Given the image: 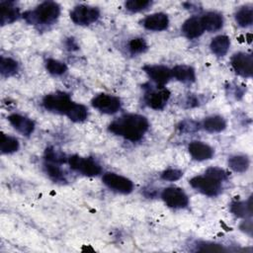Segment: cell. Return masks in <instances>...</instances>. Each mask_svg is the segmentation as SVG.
<instances>
[{
	"mask_svg": "<svg viewBox=\"0 0 253 253\" xmlns=\"http://www.w3.org/2000/svg\"><path fill=\"white\" fill-rule=\"evenodd\" d=\"M0 8L2 25L14 22L19 16L18 9L15 6H13V4L10 2H1Z\"/></svg>",
	"mask_w": 253,
	"mask_h": 253,
	"instance_id": "d6986e66",
	"label": "cell"
},
{
	"mask_svg": "<svg viewBox=\"0 0 253 253\" xmlns=\"http://www.w3.org/2000/svg\"><path fill=\"white\" fill-rule=\"evenodd\" d=\"M151 4L148 0H129L126 2V7L131 12H139L146 9Z\"/></svg>",
	"mask_w": 253,
	"mask_h": 253,
	"instance_id": "f1b7e54d",
	"label": "cell"
},
{
	"mask_svg": "<svg viewBox=\"0 0 253 253\" xmlns=\"http://www.w3.org/2000/svg\"><path fill=\"white\" fill-rule=\"evenodd\" d=\"M45 66H46V69L48 70V72H50L51 74H54V75L63 74L67 69L66 65L63 62H60L55 59H47Z\"/></svg>",
	"mask_w": 253,
	"mask_h": 253,
	"instance_id": "4316f807",
	"label": "cell"
},
{
	"mask_svg": "<svg viewBox=\"0 0 253 253\" xmlns=\"http://www.w3.org/2000/svg\"><path fill=\"white\" fill-rule=\"evenodd\" d=\"M226 126L225 121L219 116L209 117L204 121V127L210 132H219Z\"/></svg>",
	"mask_w": 253,
	"mask_h": 253,
	"instance_id": "44dd1931",
	"label": "cell"
},
{
	"mask_svg": "<svg viewBox=\"0 0 253 253\" xmlns=\"http://www.w3.org/2000/svg\"><path fill=\"white\" fill-rule=\"evenodd\" d=\"M168 17L163 13L151 14L143 20V26L150 31H163L168 27Z\"/></svg>",
	"mask_w": 253,
	"mask_h": 253,
	"instance_id": "5bb4252c",
	"label": "cell"
},
{
	"mask_svg": "<svg viewBox=\"0 0 253 253\" xmlns=\"http://www.w3.org/2000/svg\"><path fill=\"white\" fill-rule=\"evenodd\" d=\"M236 22L241 27H248L253 22V10L251 7H242L235 15Z\"/></svg>",
	"mask_w": 253,
	"mask_h": 253,
	"instance_id": "603a6c76",
	"label": "cell"
},
{
	"mask_svg": "<svg viewBox=\"0 0 253 253\" xmlns=\"http://www.w3.org/2000/svg\"><path fill=\"white\" fill-rule=\"evenodd\" d=\"M229 45L230 41L226 36H217L212 39L211 42V49L215 55L222 56L227 52Z\"/></svg>",
	"mask_w": 253,
	"mask_h": 253,
	"instance_id": "ffe728a7",
	"label": "cell"
},
{
	"mask_svg": "<svg viewBox=\"0 0 253 253\" xmlns=\"http://www.w3.org/2000/svg\"><path fill=\"white\" fill-rule=\"evenodd\" d=\"M172 76L182 82H191L195 80V70L188 65H177L172 70Z\"/></svg>",
	"mask_w": 253,
	"mask_h": 253,
	"instance_id": "ac0fdd59",
	"label": "cell"
},
{
	"mask_svg": "<svg viewBox=\"0 0 253 253\" xmlns=\"http://www.w3.org/2000/svg\"><path fill=\"white\" fill-rule=\"evenodd\" d=\"M201 251H222L223 248L217 244H204L200 248Z\"/></svg>",
	"mask_w": 253,
	"mask_h": 253,
	"instance_id": "836d02e7",
	"label": "cell"
},
{
	"mask_svg": "<svg viewBox=\"0 0 253 253\" xmlns=\"http://www.w3.org/2000/svg\"><path fill=\"white\" fill-rule=\"evenodd\" d=\"M19 148V142L16 138L1 134V140H0V149L2 153H12L17 151Z\"/></svg>",
	"mask_w": 253,
	"mask_h": 253,
	"instance_id": "d4e9b609",
	"label": "cell"
},
{
	"mask_svg": "<svg viewBox=\"0 0 253 253\" xmlns=\"http://www.w3.org/2000/svg\"><path fill=\"white\" fill-rule=\"evenodd\" d=\"M43 106L46 110L58 114H67L74 102H72L68 95L63 93L49 94L43 98Z\"/></svg>",
	"mask_w": 253,
	"mask_h": 253,
	"instance_id": "3957f363",
	"label": "cell"
},
{
	"mask_svg": "<svg viewBox=\"0 0 253 253\" xmlns=\"http://www.w3.org/2000/svg\"><path fill=\"white\" fill-rule=\"evenodd\" d=\"M0 70L1 73L5 76L13 75L18 70V64L15 60L9 57H1L0 60Z\"/></svg>",
	"mask_w": 253,
	"mask_h": 253,
	"instance_id": "484cf974",
	"label": "cell"
},
{
	"mask_svg": "<svg viewBox=\"0 0 253 253\" xmlns=\"http://www.w3.org/2000/svg\"><path fill=\"white\" fill-rule=\"evenodd\" d=\"M190 184L193 188L207 196H215L221 190V181L207 173L205 175L192 178Z\"/></svg>",
	"mask_w": 253,
	"mask_h": 253,
	"instance_id": "7a4b0ae2",
	"label": "cell"
},
{
	"mask_svg": "<svg viewBox=\"0 0 253 253\" xmlns=\"http://www.w3.org/2000/svg\"><path fill=\"white\" fill-rule=\"evenodd\" d=\"M162 199L165 204L174 209L184 208L188 205V197L185 192L176 187H168L162 192Z\"/></svg>",
	"mask_w": 253,
	"mask_h": 253,
	"instance_id": "52a82bcc",
	"label": "cell"
},
{
	"mask_svg": "<svg viewBox=\"0 0 253 253\" xmlns=\"http://www.w3.org/2000/svg\"><path fill=\"white\" fill-rule=\"evenodd\" d=\"M182 31L188 38L195 39L200 37L205 30L202 25L201 19L197 17H192L183 24Z\"/></svg>",
	"mask_w": 253,
	"mask_h": 253,
	"instance_id": "2e32d148",
	"label": "cell"
},
{
	"mask_svg": "<svg viewBox=\"0 0 253 253\" xmlns=\"http://www.w3.org/2000/svg\"><path fill=\"white\" fill-rule=\"evenodd\" d=\"M207 174L214 177L215 179H217L219 181H223L226 178V173L222 169L216 168V167H212V168L208 169Z\"/></svg>",
	"mask_w": 253,
	"mask_h": 253,
	"instance_id": "d6a6232c",
	"label": "cell"
},
{
	"mask_svg": "<svg viewBox=\"0 0 253 253\" xmlns=\"http://www.w3.org/2000/svg\"><path fill=\"white\" fill-rule=\"evenodd\" d=\"M87 109L81 104L73 103L66 116L73 122H82L87 118Z\"/></svg>",
	"mask_w": 253,
	"mask_h": 253,
	"instance_id": "7402d4cb",
	"label": "cell"
},
{
	"mask_svg": "<svg viewBox=\"0 0 253 253\" xmlns=\"http://www.w3.org/2000/svg\"><path fill=\"white\" fill-rule=\"evenodd\" d=\"M92 105L104 114H114L120 109L121 101L115 96L100 94L92 100Z\"/></svg>",
	"mask_w": 253,
	"mask_h": 253,
	"instance_id": "9c48e42d",
	"label": "cell"
},
{
	"mask_svg": "<svg viewBox=\"0 0 253 253\" xmlns=\"http://www.w3.org/2000/svg\"><path fill=\"white\" fill-rule=\"evenodd\" d=\"M189 152L194 159L199 161L211 159L213 155V149L202 141H192L189 144Z\"/></svg>",
	"mask_w": 253,
	"mask_h": 253,
	"instance_id": "4fadbf2b",
	"label": "cell"
},
{
	"mask_svg": "<svg viewBox=\"0 0 253 253\" xmlns=\"http://www.w3.org/2000/svg\"><path fill=\"white\" fill-rule=\"evenodd\" d=\"M169 97H170V92L167 89L161 88L159 90H156L148 94L146 98V102L148 106L151 107L152 109L159 110L165 106Z\"/></svg>",
	"mask_w": 253,
	"mask_h": 253,
	"instance_id": "9a60e30c",
	"label": "cell"
},
{
	"mask_svg": "<svg viewBox=\"0 0 253 253\" xmlns=\"http://www.w3.org/2000/svg\"><path fill=\"white\" fill-rule=\"evenodd\" d=\"M99 10L95 7L79 5L70 13L71 20L77 25H90L99 18Z\"/></svg>",
	"mask_w": 253,
	"mask_h": 253,
	"instance_id": "8992f818",
	"label": "cell"
},
{
	"mask_svg": "<svg viewBox=\"0 0 253 253\" xmlns=\"http://www.w3.org/2000/svg\"><path fill=\"white\" fill-rule=\"evenodd\" d=\"M46 171L47 173L49 174L50 177H52L54 180L58 181V180H62V173L60 171V169L57 167V166H54V165H46Z\"/></svg>",
	"mask_w": 253,
	"mask_h": 253,
	"instance_id": "1f68e13d",
	"label": "cell"
},
{
	"mask_svg": "<svg viewBox=\"0 0 253 253\" xmlns=\"http://www.w3.org/2000/svg\"><path fill=\"white\" fill-rule=\"evenodd\" d=\"M69 165L72 169L86 176H97L101 173L100 165L90 158L73 155L69 157Z\"/></svg>",
	"mask_w": 253,
	"mask_h": 253,
	"instance_id": "5b68a950",
	"label": "cell"
},
{
	"mask_svg": "<svg viewBox=\"0 0 253 253\" xmlns=\"http://www.w3.org/2000/svg\"><path fill=\"white\" fill-rule=\"evenodd\" d=\"M147 75L158 85L166 84L172 76L171 70L163 65H146L143 67Z\"/></svg>",
	"mask_w": 253,
	"mask_h": 253,
	"instance_id": "8fae6325",
	"label": "cell"
},
{
	"mask_svg": "<svg viewBox=\"0 0 253 253\" xmlns=\"http://www.w3.org/2000/svg\"><path fill=\"white\" fill-rule=\"evenodd\" d=\"M146 49V42L143 39H133L129 42V50L131 53H140Z\"/></svg>",
	"mask_w": 253,
	"mask_h": 253,
	"instance_id": "f546056e",
	"label": "cell"
},
{
	"mask_svg": "<svg viewBox=\"0 0 253 253\" xmlns=\"http://www.w3.org/2000/svg\"><path fill=\"white\" fill-rule=\"evenodd\" d=\"M8 120L10 124L13 126V127L24 135H29L34 131V128H35L34 122L24 116L13 114L9 116Z\"/></svg>",
	"mask_w": 253,
	"mask_h": 253,
	"instance_id": "7c38bea8",
	"label": "cell"
},
{
	"mask_svg": "<svg viewBox=\"0 0 253 253\" xmlns=\"http://www.w3.org/2000/svg\"><path fill=\"white\" fill-rule=\"evenodd\" d=\"M204 30L214 32L219 30L223 25V19L220 14L215 12H209L201 18Z\"/></svg>",
	"mask_w": 253,
	"mask_h": 253,
	"instance_id": "e0dca14e",
	"label": "cell"
},
{
	"mask_svg": "<svg viewBox=\"0 0 253 253\" xmlns=\"http://www.w3.org/2000/svg\"><path fill=\"white\" fill-rule=\"evenodd\" d=\"M182 175H183L182 171L178 169H168L162 173L161 177L163 180H166V181H176L180 179Z\"/></svg>",
	"mask_w": 253,
	"mask_h": 253,
	"instance_id": "4dcf8cb0",
	"label": "cell"
},
{
	"mask_svg": "<svg viewBox=\"0 0 253 253\" xmlns=\"http://www.w3.org/2000/svg\"><path fill=\"white\" fill-rule=\"evenodd\" d=\"M231 65L234 71L243 77H250L252 75L253 58L248 53H235L231 58Z\"/></svg>",
	"mask_w": 253,
	"mask_h": 253,
	"instance_id": "30bf717a",
	"label": "cell"
},
{
	"mask_svg": "<svg viewBox=\"0 0 253 253\" xmlns=\"http://www.w3.org/2000/svg\"><path fill=\"white\" fill-rule=\"evenodd\" d=\"M103 182L110 189H113L114 191H117L123 194L130 193L133 188L132 182L130 180L115 173H106L103 176Z\"/></svg>",
	"mask_w": 253,
	"mask_h": 253,
	"instance_id": "ba28073f",
	"label": "cell"
},
{
	"mask_svg": "<svg viewBox=\"0 0 253 253\" xmlns=\"http://www.w3.org/2000/svg\"><path fill=\"white\" fill-rule=\"evenodd\" d=\"M60 13V8L57 3L47 1L40 4L33 12L34 17L38 22L42 24H50L54 22Z\"/></svg>",
	"mask_w": 253,
	"mask_h": 253,
	"instance_id": "277c9868",
	"label": "cell"
},
{
	"mask_svg": "<svg viewBox=\"0 0 253 253\" xmlns=\"http://www.w3.org/2000/svg\"><path fill=\"white\" fill-rule=\"evenodd\" d=\"M228 165L233 171L242 173V172H245L248 169L249 160L246 156L236 155V156H232V157L229 158Z\"/></svg>",
	"mask_w": 253,
	"mask_h": 253,
	"instance_id": "cb8c5ba5",
	"label": "cell"
},
{
	"mask_svg": "<svg viewBox=\"0 0 253 253\" xmlns=\"http://www.w3.org/2000/svg\"><path fill=\"white\" fill-rule=\"evenodd\" d=\"M231 211L237 215V216H242L245 217L247 215L251 214V206H250V201L249 204L241 202V203H235L231 207Z\"/></svg>",
	"mask_w": 253,
	"mask_h": 253,
	"instance_id": "83f0119b",
	"label": "cell"
},
{
	"mask_svg": "<svg viewBox=\"0 0 253 253\" xmlns=\"http://www.w3.org/2000/svg\"><path fill=\"white\" fill-rule=\"evenodd\" d=\"M148 128V122L145 117L140 115H126L113 122L109 129L128 140H139Z\"/></svg>",
	"mask_w": 253,
	"mask_h": 253,
	"instance_id": "6da1fadb",
	"label": "cell"
}]
</instances>
